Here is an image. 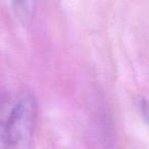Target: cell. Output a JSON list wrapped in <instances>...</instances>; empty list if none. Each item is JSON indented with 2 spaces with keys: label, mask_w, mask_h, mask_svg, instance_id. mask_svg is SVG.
<instances>
[{
  "label": "cell",
  "mask_w": 149,
  "mask_h": 149,
  "mask_svg": "<svg viewBox=\"0 0 149 149\" xmlns=\"http://www.w3.org/2000/svg\"><path fill=\"white\" fill-rule=\"evenodd\" d=\"M2 101H0V149H9L6 135V118L4 116Z\"/></svg>",
  "instance_id": "cell-3"
},
{
  "label": "cell",
  "mask_w": 149,
  "mask_h": 149,
  "mask_svg": "<svg viewBox=\"0 0 149 149\" xmlns=\"http://www.w3.org/2000/svg\"><path fill=\"white\" fill-rule=\"evenodd\" d=\"M15 9L21 17L26 22H30L34 17L37 7V0H13Z\"/></svg>",
  "instance_id": "cell-2"
},
{
  "label": "cell",
  "mask_w": 149,
  "mask_h": 149,
  "mask_svg": "<svg viewBox=\"0 0 149 149\" xmlns=\"http://www.w3.org/2000/svg\"><path fill=\"white\" fill-rule=\"evenodd\" d=\"M38 116L35 96L30 91L19 95L6 118L9 149H28L32 143Z\"/></svg>",
  "instance_id": "cell-1"
}]
</instances>
